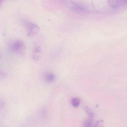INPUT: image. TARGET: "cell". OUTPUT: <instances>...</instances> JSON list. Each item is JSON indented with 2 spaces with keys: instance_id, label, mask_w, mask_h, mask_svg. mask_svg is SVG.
Segmentation results:
<instances>
[{
  "instance_id": "obj_5",
  "label": "cell",
  "mask_w": 127,
  "mask_h": 127,
  "mask_svg": "<svg viewBox=\"0 0 127 127\" xmlns=\"http://www.w3.org/2000/svg\"><path fill=\"white\" fill-rule=\"evenodd\" d=\"M120 0H107L108 5L112 8H115L118 5Z\"/></svg>"
},
{
  "instance_id": "obj_8",
  "label": "cell",
  "mask_w": 127,
  "mask_h": 127,
  "mask_svg": "<svg viewBox=\"0 0 127 127\" xmlns=\"http://www.w3.org/2000/svg\"><path fill=\"white\" fill-rule=\"evenodd\" d=\"M93 124L92 119L89 118L85 119L83 123V125L85 127H91Z\"/></svg>"
},
{
  "instance_id": "obj_3",
  "label": "cell",
  "mask_w": 127,
  "mask_h": 127,
  "mask_svg": "<svg viewBox=\"0 0 127 127\" xmlns=\"http://www.w3.org/2000/svg\"><path fill=\"white\" fill-rule=\"evenodd\" d=\"M42 55V50L41 47L39 46L35 48L32 51V58L33 61L37 62L41 59Z\"/></svg>"
},
{
  "instance_id": "obj_7",
  "label": "cell",
  "mask_w": 127,
  "mask_h": 127,
  "mask_svg": "<svg viewBox=\"0 0 127 127\" xmlns=\"http://www.w3.org/2000/svg\"><path fill=\"white\" fill-rule=\"evenodd\" d=\"M84 109L86 113L90 118L93 119L94 117V114L91 109L90 107L87 106L85 107Z\"/></svg>"
},
{
  "instance_id": "obj_6",
  "label": "cell",
  "mask_w": 127,
  "mask_h": 127,
  "mask_svg": "<svg viewBox=\"0 0 127 127\" xmlns=\"http://www.w3.org/2000/svg\"><path fill=\"white\" fill-rule=\"evenodd\" d=\"M71 103L72 106L76 107H78L80 103V99L77 97H74L71 99Z\"/></svg>"
},
{
  "instance_id": "obj_4",
  "label": "cell",
  "mask_w": 127,
  "mask_h": 127,
  "mask_svg": "<svg viewBox=\"0 0 127 127\" xmlns=\"http://www.w3.org/2000/svg\"><path fill=\"white\" fill-rule=\"evenodd\" d=\"M44 78L47 82H51L54 80L55 76L52 73L48 72L45 74Z\"/></svg>"
},
{
  "instance_id": "obj_10",
  "label": "cell",
  "mask_w": 127,
  "mask_h": 127,
  "mask_svg": "<svg viewBox=\"0 0 127 127\" xmlns=\"http://www.w3.org/2000/svg\"><path fill=\"white\" fill-rule=\"evenodd\" d=\"M4 0H0V3L1 4L3 2Z\"/></svg>"
},
{
  "instance_id": "obj_9",
  "label": "cell",
  "mask_w": 127,
  "mask_h": 127,
  "mask_svg": "<svg viewBox=\"0 0 127 127\" xmlns=\"http://www.w3.org/2000/svg\"><path fill=\"white\" fill-rule=\"evenodd\" d=\"M120 2L124 5H127V0H120Z\"/></svg>"
},
{
  "instance_id": "obj_2",
  "label": "cell",
  "mask_w": 127,
  "mask_h": 127,
  "mask_svg": "<svg viewBox=\"0 0 127 127\" xmlns=\"http://www.w3.org/2000/svg\"><path fill=\"white\" fill-rule=\"evenodd\" d=\"M24 24L27 30L28 36L36 35L38 33L39 28L35 24L27 21L25 22Z\"/></svg>"
},
{
  "instance_id": "obj_1",
  "label": "cell",
  "mask_w": 127,
  "mask_h": 127,
  "mask_svg": "<svg viewBox=\"0 0 127 127\" xmlns=\"http://www.w3.org/2000/svg\"><path fill=\"white\" fill-rule=\"evenodd\" d=\"M10 51L14 53L21 55L25 54L26 48L24 41L22 39H18L12 40L9 44Z\"/></svg>"
}]
</instances>
